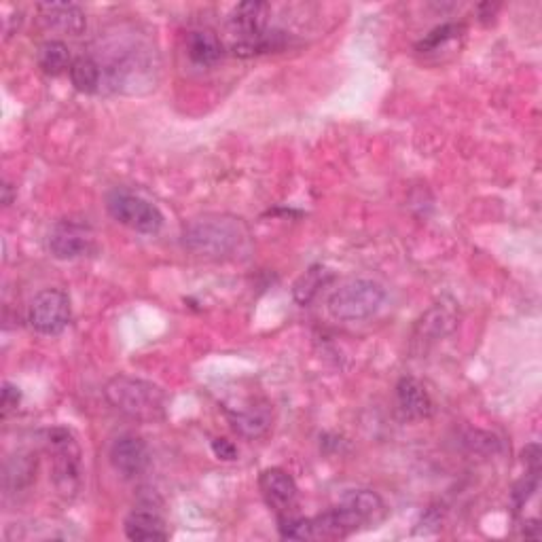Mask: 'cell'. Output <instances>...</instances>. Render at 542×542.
I'll return each mask as SVG.
<instances>
[{
  "label": "cell",
  "instance_id": "4fadbf2b",
  "mask_svg": "<svg viewBox=\"0 0 542 542\" xmlns=\"http://www.w3.org/2000/svg\"><path fill=\"white\" fill-rule=\"evenodd\" d=\"M396 401H399V409L407 420H428L432 409H435L430 394L415 377L401 379L396 386Z\"/></svg>",
  "mask_w": 542,
  "mask_h": 542
},
{
  "label": "cell",
  "instance_id": "52a82bcc",
  "mask_svg": "<svg viewBox=\"0 0 542 542\" xmlns=\"http://www.w3.org/2000/svg\"><path fill=\"white\" fill-rule=\"evenodd\" d=\"M70 299L60 288H45L30 301L28 322L41 335H60L70 322Z\"/></svg>",
  "mask_w": 542,
  "mask_h": 542
},
{
  "label": "cell",
  "instance_id": "e0dca14e",
  "mask_svg": "<svg viewBox=\"0 0 542 542\" xmlns=\"http://www.w3.org/2000/svg\"><path fill=\"white\" fill-rule=\"evenodd\" d=\"M189 58L200 66H214L223 58V43L210 30H195L187 36Z\"/></svg>",
  "mask_w": 542,
  "mask_h": 542
},
{
  "label": "cell",
  "instance_id": "5bb4252c",
  "mask_svg": "<svg viewBox=\"0 0 542 542\" xmlns=\"http://www.w3.org/2000/svg\"><path fill=\"white\" fill-rule=\"evenodd\" d=\"M341 504L358 515L365 528H377V523H382L388 515V507L382 496L371 490H352L341 498Z\"/></svg>",
  "mask_w": 542,
  "mask_h": 542
},
{
  "label": "cell",
  "instance_id": "9a60e30c",
  "mask_svg": "<svg viewBox=\"0 0 542 542\" xmlns=\"http://www.w3.org/2000/svg\"><path fill=\"white\" fill-rule=\"evenodd\" d=\"M229 413V420L233 424V428H236L242 437L246 439H259L263 437L265 432L269 430L271 426V411H269V405H248L244 409H236L231 411L227 409Z\"/></svg>",
  "mask_w": 542,
  "mask_h": 542
},
{
  "label": "cell",
  "instance_id": "ac0fdd59",
  "mask_svg": "<svg viewBox=\"0 0 542 542\" xmlns=\"http://www.w3.org/2000/svg\"><path fill=\"white\" fill-rule=\"evenodd\" d=\"M68 72L72 85L81 94H96L102 87V68L94 58H77Z\"/></svg>",
  "mask_w": 542,
  "mask_h": 542
},
{
  "label": "cell",
  "instance_id": "6da1fadb",
  "mask_svg": "<svg viewBox=\"0 0 542 542\" xmlns=\"http://www.w3.org/2000/svg\"><path fill=\"white\" fill-rule=\"evenodd\" d=\"M155 81V51L142 41H119V49L102 68V85L106 83L121 94H142L155 87Z\"/></svg>",
  "mask_w": 542,
  "mask_h": 542
},
{
  "label": "cell",
  "instance_id": "ba28073f",
  "mask_svg": "<svg viewBox=\"0 0 542 542\" xmlns=\"http://www.w3.org/2000/svg\"><path fill=\"white\" fill-rule=\"evenodd\" d=\"M259 490L267 502V507L274 509L282 517H288V513H291L297 504L299 487L284 468H265L259 477Z\"/></svg>",
  "mask_w": 542,
  "mask_h": 542
},
{
  "label": "cell",
  "instance_id": "277c9868",
  "mask_svg": "<svg viewBox=\"0 0 542 542\" xmlns=\"http://www.w3.org/2000/svg\"><path fill=\"white\" fill-rule=\"evenodd\" d=\"M384 299L386 291L382 284L367 278H354L343 282L329 297V312L343 322H360L377 314Z\"/></svg>",
  "mask_w": 542,
  "mask_h": 542
},
{
  "label": "cell",
  "instance_id": "8fae6325",
  "mask_svg": "<svg viewBox=\"0 0 542 542\" xmlns=\"http://www.w3.org/2000/svg\"><path fill=\"white\" fill-rule=\"evenodd\" d=\"M269 11V5L259 3V0H248V3H240L233 9L229 15V26L238 36L236 43H252L261 39L267 32Z\"/></svg>",
  "mask_w": 542,
  "mask_h": 542
},
{
  "label": "cell",
  "instance_id": "7a4b0ae2",
  "mask_svg": "<svg viewBox=\"0 0 542 542\" xmlns=\"http://www.w3.org/2000/svg\"><path fill=\"white\" fill-rule=\"evenodd\" d=\"M106 401L136 422L164 420L168 396L157 384L132 375H115L104 386Z\"/></svg>",
  "mask_w": 542,
  "mask_h": 542
},
{
  "label": "cell",
  "instance_id": "8992f818",
  "mask_svg": "<svg viewBox=\"0 0 542 542\" xmlns=\"http://www.w3.org/2000/svg\"><path fill=\"white\" fill-rule=\"evenodd\" d=\"M106 210L117 223L138 233H157L164 227V214H161V210L155 204L142 200V197L128 191L115 189L108 193Z\"/></svg>",
  "mask_w": 542,
  "mask_h": 542
},
{
  "label": "cell",
  "instance_id": "44dd1931",
  "mask_svg": "<svg viewBox=\"0 0 542 542\" xmlns=\"http://www.w3.org/2000/svg\"><path fill=\"white\" fill-rule=\"evenodd\" d=\"M466 32V28L462 24H443V26H437L435 30H430L424 39L418 43V49L420 53H432V51H439L441 47L449 45L451 41L460 39V36Z\"/></svg>",
  "mask_w": 542,
  "mask_h": 542
},
{
  "label": "cell",
  "instance_id": "d6986e66",
  "mask_svg": "<svg viewBox=\"0 0 542 542\" xmlns=\"http://www.w3.org/2000/svg\"><path fill=\"white\" fill-rule=\"evenodd\" d=\"M70 49L62 41H45L39 47V66L49 77H60L72 66Z\"/></svg>",
  "mask_w": 542,
  "mask_h": 542
},
{
  "label": "cell",
  "instance_id": "9c48e42d",
  "mask_svg": "<svg viewBox=\"0 0 542 542\" xmlns=\"http://www.w3.org/2000/svg\"><path fill=\"white\" fill-rule=\"evenodd\" d=\"M111 464L123 479H136L147 473L151 451L140 437L123 435L111 447Z\"/></svg>",
  "mask_w": 542,
  "mask_h": 542
},
{
  "label": "cell",
  "instance_id": "30bf717a",
  "mask_svg": "<svg viewBox=\"0 0 542 542\" xmlns=\"http://www.w3.org/2000/svg\"><path fill=\"white\" fill-rule=\"evenodd\" d=\"M94 248V240L89 233L77 225V223H60L53 227L49 233V250L51 255L62 261H72V259H81L89 255Z\"/></svg>",
  "mask_w": 542,
  "mask_h": 542
},
{
  "label": "cell",
  "instance_id": "2e32d148",
  "mask_svg": "<svg viewBox=\"0 0 542 542\" xmlns=\"http://www.w3.org/2000/svg\"><path fill=\"white\" fill-rule=\"evenodd\" d=\"M125 536L130 540H168L166 521L151 511H132L123 523Z\"/></svg>",
  "mask_w": 542,
  "mask_h": 542
},
{
  "label": "cell",
  "instance_id": "cb8c5ba5",
  "mask_svg": "<svg viewBox=\"0 0 542 542\" xmlns=\"http://www.w3.org/2000/svg\"><path fill=\"white\" fill-rule=\"evenodd\" d=\"M212 451H214V456L219 458V460H223V462H233V460L238 458L236 445H233L227 439H214L212 441Z\"/></svg>",
  "mask_w": 542,
  "mask_h": 542
},
{
  "label": "cell",
  "instance_id": "7c38bea8",
  "mask_svg": "<svg viewBox=\"0 0 542 542\" xmlns=\"http://www.w3.org/2000/svg\"><path fill=\"white\" fill-rule=\"evenodd\" d=\"M39 20L45 28L62 32V34H70V36L83 34L87 26L85 13L81 11V7L72 3H41Z\"/></svg>",
  "mask_w": 542,
  "mask_h": 542
},
{
  "label": "cell",
  "instance_id": "ffe728a7",
  "mask_svg": "<svg viewBox=\"0 0 542 542\" xmlns=\"http://www.w3.org/2000/svg\"><path fill=\"white\" fill-rule=\"evenodd\" d=\"M333 278L331 271L327 267H322V265H312L310 269L305 271V274L299 276V280L295 282L293 286V297L299 305H307L310 303L316 295L320 288L327 284L329 280Z\"/></svg>",
  "mask_w": 542,
  "mask_h": 542
},
{
  "label": "cell",
  "instance_id": "5b68a950",
  "mask_svg": "<svg viewBox=\"0 0 542 542\" xmlns=\"http://www.w3.org/2000/svg\"><path fill=\"white\" fill-rule=\"evenodd\" d=\"M47 451L51 460L53 483L62 496H75L81 490V449L66 428L47 430Z\"/></svg>",
  "mask_w": 542,
  "mask_h": 542
},
{
  "label": "cell",
  "instance_id": "603a6c76",
  "mask_svg": "<svg viewBox=\"0 0 542 542\" xmlns=\"http://www.w3.org/2000/svg\"><path fill=\"white\" fill-rule=\"evenodd\" d=\"M22 403V392L17 386L5 382L3 386V401H0V413H3V418H9L13 411H17Z\"/></svg>",
  "mask_w": 542,
  "mask_h": 542
},
{
  "label": "cell",
  "instance_id": "3957f363",
  "mask_svg": "<svg viewBox=\"0 0 542 542\" xmlns=\"http://www.w3.org/2000/svg\"><path fill=\"white\" fill-rule=\"evenodd\" d=\"M246 236V229L231 216L210 214L195 219L185 227L183 244L189 252L206 259H221L236 252Z\"/></svg>",
  "mask_w": 542,
  "mask_h": 542
},
{
  "label": "cell",
  "instance_id": "7402d4cb",
  "mask_svg": "<svg viewBox=\"0 0 542 542\" xmlns=\"http://www.w3.org/2000/svg\"><path fill=\"white\" fill-rule=\"evenodd\" d=\"M454 324H456V316L447 312L445 307L437 305L420 320V329H422V335L426 337H443L454 329Z\"/></svg>",
  "mask_w": 542,
  "mask_h": 542
}]
</instances>
